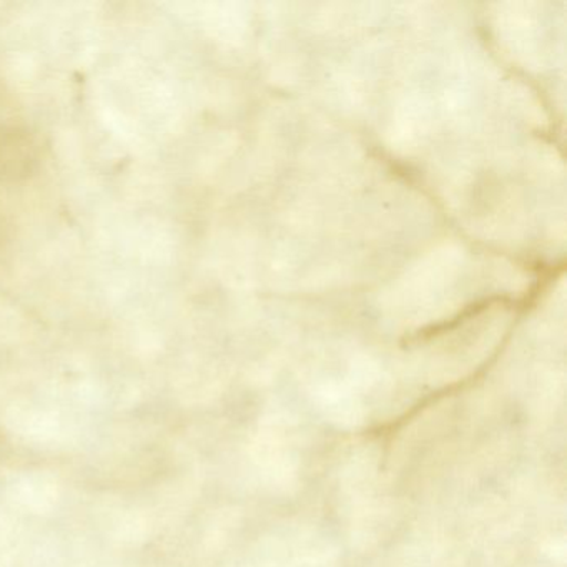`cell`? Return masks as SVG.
I'll return each instance as SVG.
<instances>
[{"label":"cell","mask_w":567,"mask_h":567,"mask_svg":"<svg viewBox=\"0 0 567 567\" xmlns=\"http://www.w3.org/2000/svg\"><path fill=\"white\" fill-rule=\"evenodd\" d=\"M34 161L35 147L28 135L18 131L0 132V174H24Z\"/></svg>","instance_id":"6da1fadb"}]
</instances>
